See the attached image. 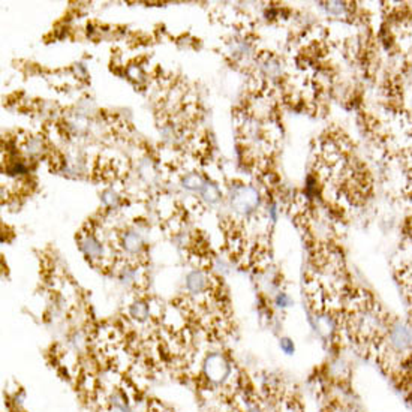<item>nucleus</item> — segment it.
<instances>
[{
  "label": "nucleus",
  "instance_id": "f257e3e1",
  "mask_svg": "<svg viewBox=\"0 0 412 412\" xmlns=\"http://www.w3.org/2000/svg\"><path fill=\"white\" fill-rule=\"evenodd\" d=\"M234 366L231 360L221 351H210L201 361V373L209 385L222 388L233 378Z\"/></svg>",
  "mask_w": 412,
  "mask_h": 412
},
{
  "label": "nucleus",
  "instance_id": "f03ea898",
  "mask_svg": "<svg viewBox=\"0 0 412 412\" xmlns=\"http://www.w3.org/2000/svg\"><path fill=\"white\" fill-rule=\"evenodd\" d=\"M126 313H128V319H131L134 324H138V325H147L153 319L151 310L148 306V300H145L142 297L135 298L128 306Z\"/></svg>",
  "mask_w": 412,
  "mask_h": 412
},
{
  "label": "nucleus",
  "instance_id": "7ed1b4c3",
  "mask_svg": "<svg viewBox=\"0 0 412 412\" xmlns=\"http://www.w3.org/2000/svg\"><path fill=\"white\" fill-rule=\"evenodd\" d=\"M233 202L236 205V209L239 212H243V213H249L252 212L257 205H258V193L255 189L252 187H245L242 186L239 190L234 192V196H233Z\"/></svg>",
  "mask_w": 412,
  "mask_h": 412
},
{
  "label": "nucleus",
  "instance_id": "20e7f679",
  "mask_svg": "<svg viewBox=\"0 0 412 412\" xmlns=\"http://www.w3.org/2000/svg\"><path fill=\"white\" fill-rule=\"evenodd\" d=\"M201 189H202V196L205 199H209V202H216L221 196L219 189L212 183H204Z\"/></svg>",
  "mask_w": 412,
  "mask_h": 412
},
{
  "label": "nucleus",
  "instance_id": "39448f33",
  "mask_svg": "<svg viewBox=\"0 0 412 412\" xmlns=\"http://www.w3.org/2000/svg\"><path fill=\"white\" fill-rule=\"evenodd\" d=\"M202 184L204 183H202L201 177H198L195 172H190L183 178V186L187 187V189H201Z\"/></svg>",
  "mask_w": 412,
  "mask_h": 412
},
{
  "label": "nucleus",
  "instance_id": "423d86ee",
  "mask_svg": "<svg viewBox=\"0 0 412 412\" xmlns=\"http://www.w3.org/2000/svg\"><path fill=\"white\" fill-rule=\"evenodd\" d=\"M279 348L285 355H294L295 354V343L289 337H280L279 339Z\"/></svg>",
  "mask_w": 412,
  "mask_h": 412
},
{
  "label": "nucleus",
  "instance_id": "0eeeda50",
  "mask_svg": "<svg viewBox=\"0 0 412 412\" xmlns=\"http://www.w3.org/2000/svg\"><path fill=\"white\" fill-rule=\"evenodd\" d=\"M291 297L285 292V291H277L276 297H275V304L280 309H285L288 306H291Z\"/></svg>",
  "mask_w": 412,
  "mask_h": 412
},
{
  "label": "nucleus",
  "instance_id": "6e6552de",
  "mask_svg": "<svg viewBox=\"0 0 412 412\" xmlns=\"http://www.w3.org/2000/svg\"><path fill=\"white\" fill-rule=\"evenodd\" d=\"M283 412H301V406L294 400H288L283 406Z\"/></svg>",
  "mask_w": 412,
  "mask_h": 412
},
{
  "label": "nucleus",
  "instance_id": "1a4fd4ad",
  "mask_svg": "<svg viewBox=\"0 0 412 412\" xmlns=\"http://www.w3.org/2000/svg\"><path fill=\"white\" fill-rule=\"evenodd\" d=\"M243 412H264V409H263L258 403L251 402V403H248V405L245 406Z\"/></svg>",
  "mask_w": 412,
  "mask_h": 412
},
{
  "label": "nucleus",
  "instance_id": "9d476101",
  "mask_svg": "<svg viewBox=\"0 0 412 412\" xmlns=\"http://www.w3.org/2000/svg\"><path fill=\"white\" fill-rule=\"evenodd\" d=\"M411 340H412V324H411Z\"/></svg>",
  "mask_w": 412,
  "mask_h": 412
}]
</instances>
